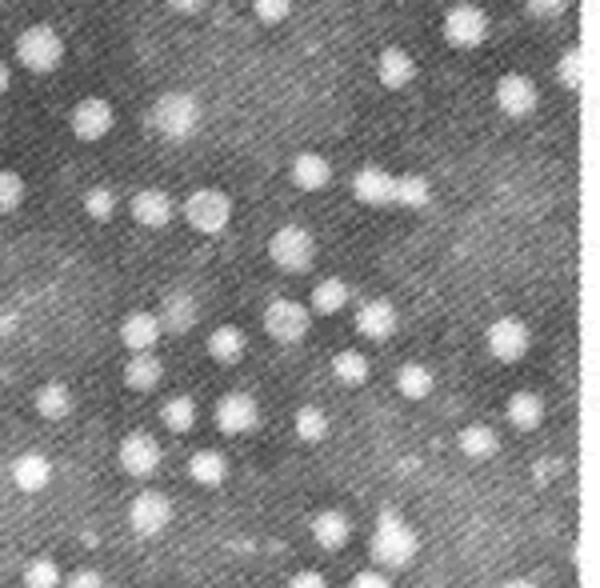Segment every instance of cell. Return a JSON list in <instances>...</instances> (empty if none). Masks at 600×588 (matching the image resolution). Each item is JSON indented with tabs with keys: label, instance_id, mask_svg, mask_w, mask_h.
I'll return each mask as SVG.
<instances>
[{
	"label": "cell",
	"instance_id": "obj_1",
	"mask_svg": "<svg viewBox=\"0 0 600 588\" xmlns=\"http://www.w3.org/2000/svg\"><path fill=\"white\" fill-rule=\"evenodd\" d=\"M200 121H204V104L185 89H168L148 104V129L168 145H185L189 136H197Z\"/></svg>",
	"mask_w": 600,
	"mask_h": 588
},
{
	"label": "cell",
	"instance_id": "obj_2",
	"mask_svg": "<svg viewBox=\"0 0 600 588\" xmlns=\"http://www.w3.org/2000/svg\"><path fill=\"white\" fill-rule=\"evenodd\" d=\"M421 553V536L409 521H400L397 512H380L377 529H373V541H368V556L373 565L385 568V573H397V568H409Z\"/></svg>",
	"mask_w": 600,
	"mask_h": 588
},
{
	"label": "cell",
	"instance_id": "obj_3",
	"mask_svg": "<svg viewBox=\"0 0 600 588\" xmlns=\"http://www.w3.org/2000/svg\"><path fill=\"white\" fill-rule=\"evenodd\" d=\"M268 260L289 277H304L316 265V236L304 224H280L277 233L268 236Z\"/></svg>",
	"mask_w": 600,
	"mask_h": 588
},
{
	"label": "cell",
	"instance_id": "obj_4",
	"mask_svg": "<svg viewBox=\"0 0 600 588\" xmlns=\"http://www.w3.org/2000/svg\"><path fill=\"white\" fill-rule=\"evenodd\" d=\"M180 212H185V221H189L192 233L221 236L224 229L233 224V197H229L224 189H212V185H204V189H192L189 197H185Z\"/></svg>",
	"mask_w": 600,
	"mask_h": 588
},
{
	"label": "cell",
	"instance_id": "obj_5",
	"mask_svg": "<svg viewBox=\"0 0 600 588\" xmlns=\"http://www.w3.org/2000/svg\"><path fill=\"white\" fill-rule=\"evenodd\" d=\"M16 60H21V68L36 73V77H48L65 60V36L56 33L53 24H29L16 36Z\"/></svg>",
	"mask_w": 600,
	"mask_h": 588
},
{
	"label": "cell",
	"instance_id": "obj_6",
	"mask_svg": "<svg viewBox=\"0 0 600 588\" xmlns=\"http://www.w3.org/2000/svg\"><path fill=\"white\" fill-rule=\"evenodd\" d=\"M489 33H492L489 12L480 9V4H468V0L453 4V9L445 12V21H441V36H445L453 48H460V53L480 48L489 41Z\"/></svg>",
	"mask_w": 600,
	"mask_h": 588
},
{
	"label": "cell",
	"instance_id": "obj_7",
	"mask_svg": "<svg viewBox=\"0 0 600 588\" xmlns=\"http://www.w3.org/2000/svg\"><path fill=\"white\" fill-rule=\"evenodd\" d=\"M485 348L497 365H521L529 348H533V329L521 321V317H497V321L485 329Z\"/></svg>",
	"mask_w": 600,
	"mask_h": 588
},
{
	"label": "cell",
	"instance_id": "obj_8",
	"mask_svg": "<svg viewBox=\"0 0 600 588\" xmlns=\"http://www.w3.org/2000/svg\"><path fill=\"white\" fill-rule=\"evenodd\" d=\"M260 324H265V333L277 344H300L312 329V312L309 304H300V300L277 297V300H268L265 321Z\"/></svg>",
	"mask_w": 600,
	"mask_h": 588
},
{
	"label": "cell",
	"instance_id": "obj_9",
	"mask_svg": "<svg viewBox=\"0 0 600 588\" xmlns=\"http://www.w3.org/2000/svg\"><path fill=\"white\" fill-rule=\"evenodd\" d=\"M68 129H73L77 141L97 145V141H104V136L116 129V109H112L104 97H85L73 104V112H68Z\"/></svg>",
	"mask_w": 600,
	"mask_h": 588
},
{
	"label": "cell",
	"instance_id": "obj_10",
	"mask_svg": "<svg viewBox=\"0 0 600 588\" xmlns=\"http://www.w3.org/2000/svg\"><path fill=\"white\" fill-rule=\"evenodd\" d=\"M212 421L224 436H248L260 429V404L248 392H224L216 404H212Z\"/></svg>",
	"mask_w": 600,
	"mask_h": 588
},
{
	"label": "cell",
	"instance_id": "obj_11",
	"mask_svg": "<svg viewBox=\"0 0 600 588\" xmlns=\"http://www.w3.org/2000/svg\"><path fill=\"white\" fill-rule=\"evenodd\" d=\"M492 100H497V109L509 117V121H524V117H533L536 104H541V89H536L533 77H524V73H504L497 80V89H492Z\"/></svg>",
	"mask_w": 600,
	"mask_h": 588
},
{
	"label": "cell",
	"instance_id": "obj_12",
	"mask_svg": "<svg viewBox=\"0 0 600 588\" xmlns=\"http://www.w3.org/2000/svg\"><path fill=\"white\" fill-rule=\"evenodd\" d=\"M173 524V500L165 492L145 489L129 500V529L136 536H160Z\"/></svg>",
	"mask_w": 600,
	"mask_h": 588
},
{
	"label": "cell",
	"instance_id": "obj_13",
	"mask_svg": "<svg viewBox=\"0 0 600 588\" xmlns=\"http://www.w3.org/2000/svg\"><path fill=\"white\" fill-rule=\"evenodd\" d=\"M160 444H156V436L148 433H129L121 444H116V465H121L124 477L133 480H148L160 468Z\"/></svg>",
	"mask_w": 600,
	"mask_h": 588
},
{
	"label": "cell",
	"instance_id": "obj_14",
	"mask_svg": "<svg viewBox=\"0 0 600 588\" xmlns=\"http://www.w3.org/2000/svg\"><path fill=\"white\" fill-rule=\"evenodd\" d=\"M129 217L141 229H168L173 217H177V200L168 197L165 189H136L129 197Z\"/></svg>",
	"mask_w": 600,
	"mask_h": 588
},
{
	"label": "cell",
	"instance_id": "obj_15",
	"mask_svg": "<svg viewBox=\"0 0 600 588\" xmlns=\"http://www.w3.org/2000/svg\"><path fill=\"white\" fill-rule=\"evenodd\" d=\"M156 317H160V329L173 336H185L197 329L200 321V300L192 297L189 289H173L160 297V309H156Z\"/></svg>",
	"mask_w": 600,
	"mask_h": 588
},
{
	"label": "cell",
	"instance_id": "obj_16",
	"mask_svg": "<svg viewBox=\"0 0 600 588\" xmlns=\"http://www.w3.org/2000/svg\"><path fill=\"white\" fill-rule=\"evenodd\" d=\"M397 329H400V312L389 297H373L356 309V333L365 336V341H389Z\"/></svg>",
	"mask_w": 600,
	"mask_h": 588
},
{
	"label": "cell",
	"instance_id": "obj_17",
	"mask_svg": "<svg viewBox=\"0 0 600 588\" xmlns=\"http://www.w3.org/2000/svg\"><path fill=\"white\" fill-rule=\"evenodd\" d=\"M392 185H397V173H389L385 165H365V168H356L353 197L360 200L365 209H389Z\"/></svg>",
	"mask_w": 600,
	"mask_h": 588
},
{
	"label": "cell",
	"instance_id": "obj_18",
	"mask_svg": "<svg viewBox=\"0 0 600 588\" xmlns=\"http://www.w3.org/2000/svg\"><path fill=\"white\" fill-rule=\"evenodd\" d=\"M53 461H48L41 448H29V453H21L16 461H12V468H9V477H12V485L21 492H29V497H36V492H45L48 485H53Z\"/></svg>",
	"mask_w": 600,
	"mask_h": 588
},
{
	"label": "cell",
	"instance_id": "obj_19",
	"mask_svg": "<svg viewBox=\"0 0 600 588\" xmlns=\"http://www.w3.org/2000/svg\"><path fill=\"white\" fill-rule=\"evenodd\" d=\"M289 180L300 192L329 189V185H333V160L321 153H312V148H304V153H297L289 160Z\"/></svg>",
	"mask_w": 600,
	"mask_h": 588
},
{
	"label": "cell",
	"instance_id": "obj_20",
	"mask_svg": "<svg viewBox=\"0 0 600 588\" xmlns=\"http://www.w3.org/2000/svg\"><path fill=\"white\" fill-rule=\"evenodd\" d=\"M377 80L389 92H404L412 85V80H416V56H412L409 48H400V45L380 48V56H377Z\"/></svg>",
	"mask_w": 600,
	"mask_h": 588
},
{
	"label": "cell",
	"instance_id": "obj_21",
	"mask_svg": "<svg viewBox=\"0 0 600 588\" xmlns=\"http://www.w3.org/2000/svg\"><path fill=\"white\" fill-rule=\"evenodd\" d=\"M160 333H165V329H160V317L148 309L129 312L121 321V344L129 353H153L156 344H160Z\"/></svg>",
	"mask_w": 600,
	"mask_h": 588
},
{
	"label": "cell",
	"instance_id": "obj_22",
	"mask_svg": "<svg viewBox=\"0 0 600 588\" xmlns=\"http://www.w3.org/2000/svg\"><path fill=\"white\" fill-rule=\"evenodd\" d=\"M309 533H312V541H316V548L336 553V548H345V544L353 541V521H348L341 509H321L309 521Z\"/></svg>",
	"mask_w": 600,
	"mask_h": 588
},
{
	"label": "cell",
	"instance_id": "obj_23",
	"mask_svg": "<svg viewBox=\"0 0 600 588\" xmlns=\"http://www.w3.org/2000/svg\"><path fill=\"white\" fill-rule=\"evenodd\" d=\"M545 397L533 389H521L512 392L509 400H504V421L516 429V433H536L541 424H545Z\"/></svg>",
	"mask_w": 600,
	"mask_h": 588
},
{
	"label": "cell",
	"instance_id": "obj_24",
	"mask_svg": "<svg viewBox=\"0 0 600 588\" xmlns=\"http://www.w3.org/2000/svg\"><path fill=\"white\" fill-rule=\"evenodd\" d=\"M33 409L41 421H68L73 417V409H77V397H73V389H68L65 380H45L41 389L33 392Z\"/></svg>",
	"mask_w": 600,
	"mask_h": 588
},
{
	"label": "cell",
	"instance_id": "obj_25",
	"mask_svg": "<svg viewBox=\"0 0 600 588\" xmlns=\"http://www.w3.org/2000/svg\"><path fill=\"white\" fill-rule=\"evenodd\" d=\"M204 353L216 360V365H224V368H233V365H241L245 360V353H248V336H245V329H236V324H216L209 333V341H204Z\"/></svg>",
	"mask_w": 600,
	"mask_h": 588
},
{
	"label": "cell",
	"instance_id": "obj_26",
	"mask_svg": "<svg viewBox=\"0 0 600 588\" xmlns=\"http://www.w3.org/2000/svg\"><path fill=\"white\" fill-rule=\"evenodd\" d=\"M121 380H124V389H133V392L160 389V380H165V360L156 353H129Z\"/></svg>",
	"mask_w": 600,
	"mask_h": 588
},
{
	"label": "cell",
	"instance_id": "obj_27",
	"mask_svg": "<svg viewBox=\"0 0 600 588\" xmlns=\"http://www.w3.org/2000/svg\"><path fill=\"white\" fill-rule=\"evenodd\" d=\"M353 304V289L345 277H321L309 292V312L312 317H336Z\"/></svg>",
	"mask_w": 600,
	"mask_h": 588
},
{
	"label": "cell",
	"instance_id": "obj_28",
	"mask_svg": "<svg viewBox=\"0 0 600 588\" xmlns=\"http://www.w3.org/2000/svg\"><path fill=\"white\" fill-rule=\"evenodd\" d=\"M392 204L397 209H429L433 204V180L424 173H397V185H392Z\"/></svg>",
	"mask_w": 600,
	"mask_h": 588
},
{
	"label": "cell",
	"instance_id": "obj_29",
	"mask_svg": "<svg viewBox=\"0 0 600 588\" xmlns=\"http://www.w3.org/2000/svg\"><path fill=\"white\" fill-rule=\"evenodd\" d=\"M189 480L200 485V489H221L229 480V461L216 448H200V453L189 456Z\"/></svg>",
	"mask_w": 600,
	"mask_h": 588
},
{
	"label": "cell",
	"instance_id": "obj_30",
	"mask_svg": "<svg viewBox=\"0 0 600 588\" xmlns=\"http://www.w3.org/2000/svg\"><path fill=\"white\" fill-rule=\"evenodd\" d=\"M456 448L468 461H492L500 453V433L492 424H465L460 436H456Z\"/></svg>",
	"mask_w": 600,
	"mask_h": 588
},
{
	"label": "cell",
	"instance_id": "obj_31",
	"mask_svg": "<svg viewBox=\"0 0 600 588\" xmlns=\"http://www.w3.org/2000/svg\"><path fill=\"white\" fill-rule=\"evenodd\" d=\"M368 377H373V365H368L365 353H356V348H341L333 356V380L336 385H345V389H365Z\"/></svg>",
	"mask_w": 600,
	"mask_h": 588
},
{
	"label": "cell",
	"instance_id": "obj_32",
	"mask_svg": "<svg viewBox=\"0 0 600 588\" xmlns=\"http://www.w3.org/2000/svg\"><path fill=\"white\" fill-rule=\"evenodd\" d=\"M436 389V377L433 368L421 365V360H409V365L397 368V392L404 400H429Z\"/></svg>",
	"mask_w": 600,
	"mask_h": 588
},
{
	"label": "cell",
	"instance_id": "obj_33",
	"mask_svg": "<svg viewBox=\"0 0 600 588\" xmlns=\"http://www.w3.org/2000/svg\"><path fill=\"white\" fill-rule=\"evenodd\" d=\"M160 424H165L168 433H192L197 429V400L185 397V392H177V397H168L165 404H160Z\"/></svg>",
	"mask_w": 600,
	"mask_h": 588
},
{
	"label": "cell",
	"instance_id": "obj_34",
	"mask_svg": "<svg viewBox=\"0 0 600 588\" xmlns=\"http://www.w3.org/2000/svg\"><path fill=\"white\" fill-rule=\"evenodd\" d=\"M292 433L304 444H321L329 436V412L321 404H300L297 417H292Z\"/></svg>",
	"mask_w": 600,
	"mask_h": 588
},
{
	"label": "cell",
	"instance_id": "obj_35",
	"mask_svg": "<svg viewBox=\"0 0 600 588\" xmlns=\"http://www.w3.org/2000/svg\"><path fill=\"white\" fill-rule=\"evenodd\" d=\"M80 204H85V217H89V221L104 224V221H112V217H116V209H121V197H116L109 185H92V189H85Z\"/></svg>",
	"mask_w": 600,
	"mask_h": 588
},
{
	"label": "cell",
	"instance_id": "obj_36",
	"mask_svg": "<svg viewBox=\"0 0 600 588\" xmlns=\"http://www.w3.org/2000/svg\"><path fill=\"white\" fill-rule=\"evenodd\" d=\"M21 585L24 588H60L65 585V573H60V565H56L53 556H33L21 573Z\"/></svg>",
	"mask_w": 600,
	"mask_h": 588
},
{
	"label": "cell",
	"instance_id": "obj_37",
	"mask_svg": "<svg viewBox=\"0 0 600 588\" xmlns=\"http://www.w3.org/2000/svg\"><path fill=\"white\" fill-rule=\"evenodd\" d=\"M29 197V185H24L21 173H12V168H0V217H9L16 212Z\"/></svg>",
	"mask_w": 600,
	"mask_h": 588
},
{
	"label": "cell",
	"instance_id": "obj_38",
	"mask_svg": "<svg viewBox=\"0 0 600 588\" xmlns=\"http://www.w3.org/2000/svg\"><path fill=\"white\" fill-rule=\"evenodd\" d=\"M580 80H585V56H580V48H565L560 60H556V85L568 92H577Z\"/></svg>",
	"mask_w": 600,
	"mask_h": 588
},
{
	"label": "cell",
	"instance_id": "obj_39",
	"mask_svg": "<svg viewBox=\"0 0 600 588\" xmlns=\"http://www.w3.org/2000/svg\"><path fill=\"white\" fill-rule=\"evenodd\" d=\"M253 16L260 24H285L292 16V0H253Z\"/></svg>",
	"mask_w": 600,
	"mask_h": 588
},
{
	"label": "cell",
	"instance_id": "obj_40",
	"mask_svg": "<svg viewBox=\"0 0 600 588\" xmlns=\"http://www.w3.org/2000/svg\"><path fill=\"white\" fill-rule=\"evenodd\" d=\"M568 4H573V0H524L529 16H536V21H556V16H565Z\"/></svg>",
	"mask_w": 600,
	"mask_h": 588
},
{
	"label": "cell",
	"instance_id": "obj_41",
	"mask_svg": "<svg viewBox=\"0 0 600 588\" xmlns=\"http://www.w3.org/2000/svg\"><path fill=\"white\" fill-rule=\"evenodd\" d=\"M60 588H104V577H100L97 568H73V573H65V585Z\"/></svg>",
	"mask_w": 600,
	"mask_h": 588
},
{
	"label": "cell",
	"instance_id": "obj_42",
	"mask_svg": "<svg viewBox=\"0 0 600 588\" xmlns=\"http://www.w3.org/2000/svg\"><path fill=\"white\" fill-rule=\"evenodd\" d=\"M348 588H392V580L385 568H365V573H356V577L348 580Z\"/></svg>",
	"mask_w": 600,
	"mask_h": 588
},
{
	"label": "cell",
	"instance_id": "obj_43",
	"mask_svg": "<svg viewBox=\"0 0 600 588\" xmlns=\"http://www.w3.org/2000/svg\"><path fill=\"white\" fill-rule=\"evenodd\" d=\"M285 588H329V580H324V573H316V568H300V573H292Z\"/></svg>",
	"mask_w": 600,
	"mask_h": 588
},
{
	"label": "cell",
	"instance_id": "obj_44",
	"mask_svg": "<svg viewBox=\"0 0 600 588\" xmlns=\"http://www.w3.org/2000/svg\"><path fill=\"white\" fill-rule=\"evenodd\" d=\"M165 4L173 12H180V16H200V12L209 9L212 0H165Z\"/></svg>",
	"mask_w": 600,
	"mask_h": 588
},
{
	"label": "cell",
	"instance_id": "obj_45",
	"mask_svg": "<svg viewBox=\"0 0 600 588\" xmlns=\"http://www.w3.org/2000/svg\"><path fill=\"white\" fill-rule=\"evenodd\" d=\"M12 89V68L9 65H0V97Z\"/></svg>",
	"mask_w": 600,
	"mask_h": 588
},
{
	"label": "cell",
	"instance_id": "obj_46",
	"mask_svg": "<svg viewBox=\"0 0 600 588\" xmlns=\"http://www.w3.org/2000/svg\"><path fill=\"white\" fill-rule=\"evenodd\" d=\"M500 588H541L536 580H529V577H512V580H504Z\"/></svg>",
	"mask_w": 600,
	"mask_h": 588
},
{
	"label": "cell",
	"instance_id": "obj_47",
	"mask_svg": "<svg viewBox=\"0 0 600 588\" xmlns=\"http://www.w3.org/2000/svg\"><path fill=\"white\" fill-rule=\"evenodd\" d=\"M0 133H4V121H0Z\"/></svg>",
	"mask_w": 600,
	"mask_h": 588
}]
</instances>
